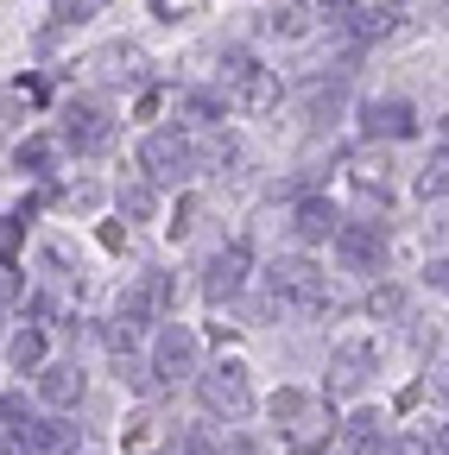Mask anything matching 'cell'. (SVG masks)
<instances>
[{
	"instance_id": "1",
	"label": "cell",
	"mask_w": 449,
	"mask_h": 455,
	"mask_svg": "<svg viewBox=\"0 0 449 455\" xmlns=\"http://www.w3.org/2000/svg\"><path fill=\"white\" fill-rule=\"evenodd\" d=\"M221 101L241 108V114H272L278 108V76L253 51H229L221 57Z\"/></svg>"
},
{
	"instance_id": "2",
	"label": "cell",
	"mask_w": 449,
	"mask_h": 455,
	"mask_svg": "<svg viewBox=\"0 0 449 455\" xmlns=\"http://www.w3.org/2000/svg\"><path fill=\"white\" fill-rule=\"evenodd\" d=\"M266 291H272V304H292V310H323L329 278H323V266H317V259H304V253H278V259L266 266Z\"/></svg>"
},
{
	"instance_id": "3",
	"label": "cell",
	"mask_w": 449,
	"mask_h": 455,
	"mask_svg": "<svg viewBox=\"0 0 449 455\" xmlns=\"http://www.w3.org/2000/svg\"><path fill=\"white\" fill-rule=\"evenodd\" d=\"M196 398L209 418H247L253 411V386H247V367L241 361H215L209 373H196Z\"/></svg>"
},
{
	"instance_id": "4",
	"label": "cell",
	"mask_w": 449,
	"mask_h": 455,
	"mask_svg": "<svg viewBox=\"0 0 449 455\" xmlns=\"http://www.w3.org/2000/svg\"><path fill=\"white\" fill-rule=\"evenodd\" d=\"M172 272H140L133 284H127V291H121V304H115V323L121 329H152V323H164V316H172Z\"/></svg>"
},
{
	"instance_id": "5",
	"label": "cell",
	"mask_w": 449,
	"mask_h": 455,
	"mask_svg": "<svg viewBox=\"0 0 449 455\" xmlns=\"http://www.w3.org/2000/svg\"><path fill=\"white\" fill-rule=\"evenodd\" d=\"M64 146H70L76 158H95V152H108V146H115V114H108L95 95H76V101H64Z\"/></svg>"
},
{
	"instance_id": "6",
	"label": "cell",
	"mask_w": 449,
	"mask_h": 455,
	"mask_svg": "<svg viewBox=\"0 0 449 455\" xmlns=\"http://www.w3.org/2000/svg\"><path fill=\"white\" fill-rule=\"evenodd\" d=\"M140 171H146L152 190L190 178V133H184V127H158V133H146V140H140Z\"/></svg>"
},
{
	"instance_id": "7",
	"label": "cell",
	"mask_w": 449,
	"mask_h": 455,
	"mask_svg": "<svg viewBox=\"0 0 449 455\" xmlns=\"http://www.w3.org/2000/svg\"><path fill=\"white\" fill-rule=\"evenodd\" d=\"M152 386H172V379H184V373H196V329H184V323H164L158 329V341H152Z\"/></svg>"
},
{
	"instance_id": "8",
	"label": "cell",
	"mask_w": 449,
	"mask_h": 455,
	"mask_svg": "<svg viewBox=\"0 0 449 455\" xmlns=\"http://www.w3.org/2000/svg\"><path fill=\"white\" fill-rule=\"evenodd\" d=\"M247 272H253L247 241L215 247V253H209V266H203V298H209V304H235V298H241V284H247Z\"/></svg>"
},
{
	"instance_id": "9",
	"label": "cell",
	"mask_w": 449,
	"mask_h": 455,
	"mask_svg": "<svg viewBox=\"0 0 449 455\" xmlns=\"http://www.w3.org/2000/svg\"><path fill=\"white\" fill-rule=\"evenodd\" d=\"M335 253H342L349 272H380V259H386V228H380V221H342V228H335Z\"/></svg>"
},
{
	"instance_id": "10",
	"label": "cell",
	"mask_w": 449,
	"mask_h": 455,
	"mask_svg": "<svg viewBox=\"0 0 449 455\" xmlns=\"http://www.w3.org/2000/svg\"><path fill=\"white\" fill-rule=\"evenodd\" d=\"M361 133H367V140H412V133H418V108L399 101V95L367 101V108H361Z\"/></svg>"
},
{
	"instance_id": "11",
	"label": "cell",
	"mask_w": 449,
	"mask_h": 455,
	"mask_svg": "<svg viewBox=\"0 0 449 455\" xmlns=\"http://www.w3.org/2000/svg\"><path fill=\"white\" fill-rule=\"evenodd\" d=\"M83 392H89V379H83L76 361H44V367H38V398H44L51 411H76Z\"/></svg>"
},
{
	"instance_id": "12",
	"label": "cell",
	"mask_w": 449,
	"mask_h": 455,
	"mask_svg": "<svg viewBox=\"0 0 449 455\" xmlns=\"http://www.w3.org/2000/svg\"><path fill=\"white\" fill-rule=\"evenodd\" d=\"M83 70H89L95 83H127V89H133V83H146V51H140V44H108V51L89 57Z\"/></svg>"
},
{
	"instance_id": "13",
	"label": "cell",
	"mask_w": 449,
	"mask_h": 455,
	"mask_svg": "<svg viewBox=\"0 0 449 455\" xmlns=\"http://www.w3.org/2000/svg\"><path fill=\"white\" fill-rule=\"evenodd\" d=\"M335 228H342V215L329 209V196H304V203L292 209V241H298V247H323V241H335Z\"/></svg>"
},
{
	"instance_id": "14",
	"label": "cell",
	"mask_w": 449,
	"mask_h": 455,
	"mask_svg": "<svg viewBox=\"0 0 449 455\" xmlns=\"http://www.w3.org/2000/svg\"><path fill=\"white\" fill-rule=\"evenodd\" d=\"M373 373V348L367 341H342L329 361V392H361V379Z\"/></svg>"
},
{
	"instance_id": "15",
	"label": "cell",
	"mask_w": 449,
	"mask_h": 455,
	"mask_svg": "<svg viewBox=\"0 0 449 455\" xmlns=\"http://www.w3.org/2000/svg\"><path fill=\"white\" fill-rule=\"evenodd\" d=\"M221 114H229V101H221L215 89H190V95H178V121H184V127H221Z\"/></svg>"
},
{
	"instance_id": "16",
	"label": "cell",
	"mask_w": 449,
	"mask_h": 455,
	"mask_svg": "<svg viewBox=\"0 0 449 455\" xmlns=\"http://www.w3.org/2000/svg\"><path fill=\"white\" fill-rule=\"evenodd\" d=\"M241 158V140L235 133H209L203 146H190V171H229Z\"/></svg>"
},
{
	"instance_id": "17",
	"label": "cell",
	"mask_w": 449,
	"mask_h": 455,
	"mask_svg": "<svg viewBox=\"0 0 449 455\" xmlns=\"http://www.w3.org/2000/svg\"><path fill=\"white\" fill-rule=\"evenodd\" d=\"M7 361H13V373H38V367H44V329H38V323L7 335Z\"/></svg>"
},
{
	"instance_id": "18",
	"label": "cell",
	"mask_w": 449,
	"mask_h": 455,
	"mask_svg": "<svg viewBox=\"0 0 449 455\" xmlns=\"http://www.w3.org/2000/svg\"><path fill=\"white\" fill-rule=\"evenodd\" d=\"M329 430H335V418H329V411H310L304 424L285 430V449H292V455H317V449L329 443Z\"/></svg>"
},
{
	"instance_id": "19",
	"label": "cell",
	"mask_w": 449,
	"mask_h": 455,
	"mask_svg": "<svg viewBox=\"0 0 449 455\" xmlns=\"http://www.w3.org/2000/svg\"><path fill=\"white\" fill-rule=\"evenodd\" d=\"M386 171H392V164H386V152H373V146L349 158V178H355L367 196H380V203H386Z\"/></svg>"
},
{
	"instance_id": "20",
	"label": "cell",
	"mask_w": 449,
	"mask_h": 455,
	"mask_svg": "<svg viewBox=\"0 0 449 455\" xmlns=\"http://www.w3.org/2000/svg\"><path fill=\"white\" fill-rule=\"evenodd\" d=\"M310 20H317V13L304 7V0H278L266 26H272V38H304V32H310Z\"/></svg>"
},
{
	"instance_id": "21",
	"label": "cell",
	"mask_w": 449,
	"mask_h": 455,
	"mask_svg": "<svg viewBox=\"0 0 449 455\" xmlns=\"http://www.w3.org/2000/svg\"><path fill=\"white\" fill-rule=\"evenodd\" d=\"M115 203H121V215H127V221H152V209H158V190H152L146 178H133V184H121V196H115Z\"/></svg>"
},
{
	"instance_id": "22",
	"label": "cell",
	"mask_w": 449,
	"mask_h": 455,
	"mask_svg": "<svg viewBox=\"0 0 449 455\" xmlns=\"http://www.w3.org/2000/svg\"><path fill=\"white\" fill-rule=\"evenodd\" d=\"M418 196L430 203V196H449V146H437L430 158H424V171H418Z\"/></svg>"
},
{
	"instance_id": "23",
	"label": "cell",
	"mask_w": 449,
	"mask_h": 455,
	"mask_svg": "<svg viewBox=\"0 0 449 455\" xmlns=\"http://www.w3.org/2000/svg\"><path fill=\"white\" fill-rule=\"evenodd\" d=\"M13 158H20V171H32V178H44V171L58 164V140H44V133H32V140H26V146H20Z\"/></svg>"
},
{
	"instance_id": "24",
	"label": "cell",
	"mask_w": 449,
	"mask_h": 455,
	"mask_svg": "<svg viewBox=\"0 0 449 455\" xmlns=\"http://www.w3.org/2000/svg\"><path fill=\"white\" fill-rule=\"evenodd\" d=\"M367 316L373 323H399L405 316V291H399V284H373V291H367Z\"/></svg>"
},
{
	"instance_id": "25",
	"label": "cell",
	"mask_w": 449,
	"mask_h": 455,
	"mask_svg": "<svg viewBox=\"0 0 449 455\" xmlns=\"http://www.w3.org/2000/svg\"><path fill=\"white\" fill-rule=\"evenodd\" d=\"M266 411H272V424H285V430H292V424H304V418H310V398L285 386V392H272V405H266Z\"/></svg>"
},
{
	"instance_id": "26",
	"label": "cell",
	"mask_w": 449,
	"mask_h": 455,
	"mask_svg": "<svg viewBox=\"0 0 449 455\" xmlns=\"http://www.w3.org/2000/svg\"><path fill=\"white\" fill-rule=\"evenodd\" d=\"M342 443H349V449H380V411H355V418L342 424Z\"/></svg>"
},
{
	"instance_id": "27",
	"label": "cell",
	"mask_w": 449,
	"mask_h": 455,
	"mask_svg": "<svg viewBox=\"0 0 449 455\" xmlns=\"http://www.w3.org/2000/svg\"><path fill=\"white\" fill-rule=\"evenodd\" d=\"M95 13H108V0H51V20L58 26H83Z\"/></svg>"
},
{
	"instance_id": "28",
	"label": "cell",
	"mask_w": 449,
	"mask_h": 455,
	"mask_svg": "<svg viewBox=\"0 0 449 455\" xmlns=\"http://www.w3.org/2000/svg\"><path fill=\"white\" fill-rule=\"evenodd\" d=\"M0 424H7L13 436H26V430H32V405H26L20 392H0Z\"/></svg>"
},
{
	"instance_id": "29",
	"label": "cell",
	"mask_w": 449,
	"mask_h": 455,
	"mask_svg": "<svg viewBox=\"0 0 449 455\" xmlns=\"http://www.w3.org/2000/svg\"><path fill=\"white\" fill-rule=\"evenodd\" d=\"M20 228L26 221H0V266H7V272L20 266Z\"/></svg>"
},
{
	"instance_id": "30",
	"label": "cell",
	"mask_w": 449,
	"mask_h": 455,
	"mask_svg": "<svg viewBox=\"0 0 449 455\" xmlns=\"http://www.w3.org/2000/svg\"><path fill=\"white\" fill-rule=\"evenodd\" d=\"M373 455H424V436H380Z\"/></svg>"
},
{
	"instance_id": "31",
	"label": "cell",
	"mask_w": 449,
	"mask_h": 455,
	"mask_svg": "<svg viewBox=\"0 0 449 455\" xmlns=\"http://www.w3.org/2000/svg\"><path fill=\"white\" fill-rule=\"evenodd\" d=\"M424 284H430L437 298H449V259H430V266H424Z\"/></svg>"
},
{
	"instance_id": "32",
	"label": "cell",
	"mask_w": 449,
	"mask_h": 455,
	"mask_svg": "<svg viewBox=\"0 0 449 455\" xmlns=\"http://www.w3.org/2000/svg\"><path fill=\"white\" fill-rule=\"evenodd\" d=\"M430 392H437V398H449V361H443V367H430Z\"/></svg>"
},
{
	"instance_id": "33",
	"label": "cell",
	"mask_w": 449,
	"mask_h": 455,
	"mask_svg": "<svg viewBox=\"0 0 449 455\" xmlns=\"http://www.w3.org/2000/svg\"><path fill=\"white\" fill-rule=\"evenodd\" d=\"M70 455H101V449H89V443H76V449H70Z\"/></svg>"
},
{
	"instance_id": "34",
	"label": "cell",
	"mask_w": 449,
	"mask_h": 455,
	"mask_svg": "<svg viewBox=\"0 0 449 455\" xmlns=\"http://www.w3.org/2000/svg\"><path fill=\"white\" fill-rule=\"evenodd\" d=\"M437 449H443V455H449V424H443V436H437Z\"/></svg>"
},
{
	"instance_id": "35",
	"label": "cell",
	"mask_w": 449,
	"mask_h": 455,
	"mask_svg": "<svg viewBox=\"0 0 449 455\" xmlns=\"http://www.w3.org/2000/svg\"><path fill=\"white\" fill-rule=\"evenodd\" d=\"M323 7H329V13H335V7H349V0H323Z\"/></svg>"
},
{
	"instance_id": "36",
	"label": "cell",
	"mask_w": 449,
	"mask_h": 455,
	"mask_svg": "<svg viewBox=\"0 0 449 455\" xmlns=\"http://www.w3.org/2000/svg\"><path fill=\"white\" fill-rule=\"evenodd\" d=\"M443 133H449V121H443Z\"/></svg>"
}]
</instances>
